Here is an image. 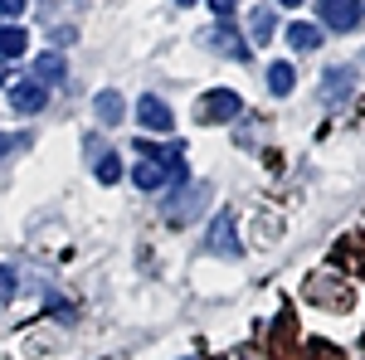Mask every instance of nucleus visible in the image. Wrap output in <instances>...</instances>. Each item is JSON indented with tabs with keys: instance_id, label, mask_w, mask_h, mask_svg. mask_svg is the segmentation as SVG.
<instances>
[{
	"instance_id": "nucleus-1",
	"label": "nucleus",
	"mask_w": 365,
	"mask_h": 360,
	"mask_svg": "<svg viewBox=\"0 0 365 360\" xmlns=\"http://www.w3.org/2000/svg\"><path fill=\"white\" fill-rule=\"evenodd\" d=\"M137 190H166L170 180H185V146H156V141H137V170H132Z\"/></svg>"
},
{
	"instance_id": "nucleus-2",
	"label": "nucleus",
	"mask_w": 365,
	"mask_h": 360,
	"mask_svg": "<svg viewBox=\"0 0 365 360\" xmlns=\"http://www.w3.org/2000/svg\"><path fill=\"white\" fill-rule=\"evenodd\" d=\"M239 112H244V98H239L234 88H210V93L200 98L195 117L200 122H234Z\"/></svg>"
},
{
	"instance_id": "nucleus-3",
	"label": "nucleus",
	"mask_w": 365,
	"mask_h": 360,
	"mask_svg": "<svg viewBox=\"0 0 365 360\" xmlns=\"http://www.w3.org/2000/svg\"><path fill=\"white\" fill-rule=\"evenodd\" d=\"M317 10H322V25L327 29L351 34V29L361 25V15H365V0H317Z\"/></svg>"
},
{
	"instance_id": "nucleus-4",
	"label": "nucleus",
	"mask_w": 365,
	"mask_h": 360,
	"mask_svg": "<svg viewBox=\"0 0 365 360\" xmlns=\"http://www.w3.org/2000/svg\"><path fill=\"white\" fill-rule=\"evenodd\" d=\"M180 185H185V195H175V200L166 205L170 224H190L200 210H205V200H210V185H205V180H180Z\"/></svg>"
},
{
	"instance_id": "nucleus-5",
	"label": "nucleus",
	"mask_w": 365,
	"mask_h": 360,
	"mask_svg": "<svg viewBox=\"0 0 365 360\" xmlns=\"http://www.w3.org/2000/svg\"><path fill=\"white\" fill-rule=\"evenodd\" d=\"M210 253H220V258H239L244 244H239V234H234V215L220 210L215 220H210Z\"/></svg>"
},
{
	"instance_id": "nucleus-6",
	"label": "nucleus",
	"mask_w": 365,
	"mask_h": 360,
	"mask_svg": "<svg viewBox=\"0 0 365 360\" xmlns=\"http://www.w3.org/2000/svg\"><path fill=\"white\" fill-rule=\"evenodd\" d=\"M137 122L146 132H170V122H175V112H170L166 98H156V93H146L137 103Z\"/></svg>"
},
{
	"instance_id": "nucleus-7",
	"label": "nucleus",
	"mask_w": 365,
	"mask_h": 360,
	"mask_svg": "<svg viewBox=\"0 0 365 360\" xmlns=\"http://www.w3.org/2000/svg\"><path fill=\"white\" fill-rule=\"evenodd\" d=\"M44 88H39V78H25V83H10V108L20 112V117H34V112H44Z\"/></svg>"
},
{
	"instance_id": "nucleus-8",
	"label": "nucleus",
	"mask_w": 365,
	"mask_h": 360,
	"mask_svg": "<svg viewBox=\"0 0 365 360\" xmlns=\"http://www.w3.org/2000/svg\"><path fill=\"white\" fill-rule=\"evenodd\" d=\"M322 93H327V103H346L356 93V68H327L322 73Z\"/></svg>"
},
{
	"instance_id": "nucleus-9",
	"label": "nucleus",
	"mask_w": 365,
	"mask_h": 360,
	"mask_svg": "<svg viewBox=\"0 0 365 360\" xmlns=\"http://www.w3.org/2000/svg\"><path fill=\"white\" fill-rule=\"evenodd\" d=\"M93 112H98V122H103V127H117V122H122V93H113V88H103V93H98V98H93Z\"/></svg>"
},
{
	"instance_id": "nucleus-10",
	"label": "nucleus",
	"mask_w": 365,
	"mask_h": 360,
	"mask_svg": "<svg viewBox=\"0 0 365 360\" xmlns=\"http://www.w3.org/2000/svg\"><path fill=\"white\" fill-rule=\"evenodd\" d=\"M287 44H292L297 54H312V49L322 44V25H307V20H297V25H287Z\"/></svg>"
},
{
	"instance_id": "nucleus-11",
	"label": "nucleus",
	"mask_w": 365,
	"mask_h": 360,
	"mask_svg": "<svg viewBox=\"0 0 365 360\" xmlns=\"http://www.w3.org/2000/svg\"><path fill=\"white\" fill-rule=\"evenodd\" d=\"M273 25H278V20H273V5L249 10V39L253 44H268V39H273Z\"/></svg>"
},
{
	"instance_id": "nucleus-12",
	"label": "nucleus",
	"mask_w": 365,
	"mask_h": 360,
	"mask_svg": "<svg viewBox=\"0 0 365 360\" xmlns=\"http://www.w3.org/2000/svg\"><path fill=\"white\" fill-rule=\"evenodd\" d=\"M29 49L25 25H0V58H20Z\"/></svg>"
},
{
	"instance_id": "nucleus-13",
	"label": "nucleus",
	"mask_w": 365,
	"mask_h": 360,
	"mask_svg": "<svg viewBox=\"0 0 365 360\" xmlns=\"http://www.w3.org/2000/svg\"><path fill=\"white\" fill-rule=\"evenodd\" d=\"M34 78H44V83H63V78H68V63H63V58L49 49V54L34 58Z\"/></svg>"
},
{
	"instance_id": "nucleus-14",
	"label": "nucleus",
	"mask_w": 365,
	"mask_h": 360,
	"mask_svg": "<svg viewBox=\"0 0 365 360\" xmlns=\"http://www.w3.org/2000/svg\"><path fill=\"white\" fill-rule=\"evenodd\" d=\"M292 83H297V68H292V63H268V93H273V98H287Z\"/></svg>"
},
{
	"instance_id": "nucleus-15",
	"label": "nucleus",
	"mask_w": 365,
	"mask_h": 360,
	"mask_svg": "<svg viewBox=\"0 0 365 360\" xmlns=\"http://www.w3.org/2000/svg\"><path fill=\"white\" fill-rule=\"evenodd\" d=\"M117 175H122V161H117L113 151H108V156H98V180H103V185H113Z\"/></svg>"
},
{
	"instance_id": "nucleus-16",
	"label": "nucleus",
	"mask_w": 365,
	"mask_h": 360,
	"mask_svg": "<svg viewBox=\"0 0 365 360\" xmlns=\"http://www.w3.org/2000/svg\"><path fill=\"white\" fill-rule=\"evenodd\" d=\"M25 132H0V156H10V151H20V146H25Z\"/></svg>"
},
{
	"instance_id": "nucleus-17",
	"label": "nucleus",
	"mask_w": 365,
	"mask_h": 360,
	"mask_svg": "<svg viewBox=\"0 0 365 360\" xmlns=\"http://www.w3.org/2000/svg\"><path fill=\"white\" fill-rule=\"evenodd\" d=\"M10 297H15V268L0 263V302H10Z\"/></svg>"
},
{
	"instance_id": "nucleus-18",
	"label": "nucleus",
	"mask_w": 365,
	"mask_h": 360,
	"mask_svg": "<svg viewBox=\"0 0 365 360\" xmlns=\"http://www.w3.org/2000/svg\"><path fill=\"white\" fill-rule=\"evenodd\" d=\"M0 15H10V20L25 15V0H0Z\"/></svg>"
},
{
	"instance_id": "nucleus-19",
	"label": "nucleus",
	"mask_w": 365,
	"mask_h": 360,
	"mask_svg": "<svg viewBox=\"0 0 365 360\" xmlns=\"http://www.w3.org/2000/svg\"><path fill=\"white\" fill-rule=\"evenodd\" d=\"M210 10H215V15H220V20H225L229 10H234V0H210Z\"/></svg>"
},
{
	"instance_id": "nucleus-20",
	"label": "nucleus",
	"mask_w": 365,
	"mask_h": 360,
	"mask_svg": "<svg viewBox=\"0 0 365 360\" xmlns=\"http://www.w3.org/2000/svg\"><path fill=\"white\" fill-rule=\"evenodd\" d=\"M278 5H302V0H278Z\"/></svg>"
},
{
	"instance_id": "nucleus-21",
	"label": "nucleus",
	"mask_w": 365,
	"mask_h": 360,
	"mask_svg": "<svg viewBox=\"0 0 365 360\" xmlns=\"http://www.w3.org/2000/svg\"><path fill=\"white\" fill-rule=\"evenodd\" d=\"M175 5H195V0H175Z\"/></svg>"
},
{
	"instance_id": "nucleus-22",
	"label": "nucleus",
	"mask_w": 365,
	"mask_h": 360,
	"mask_svg": "<svg viewBox=\"0 0 365 360\" xmlns=\"http://www.w3.org/2000/svg\"><path fill=\"white\" fill-rule=\"evenodd\" d=\"M0 83H5V63H0Z\"/></svg>"
},
{
	"instance_id": "nucleus-23",
	"label": "nucleus",
	"mask_w": 365,
	"mask_h": 360,
	"mask_svg": "<svg viewBox=\"0 0 365 360\" xmlns=\"http://www.w3.org/2000/svg\"><path fill=\"white\" fill-rule=\"evenodd\" d=\"M361 63H365V54H361Z\"/></svg>"
}]
</instances>
